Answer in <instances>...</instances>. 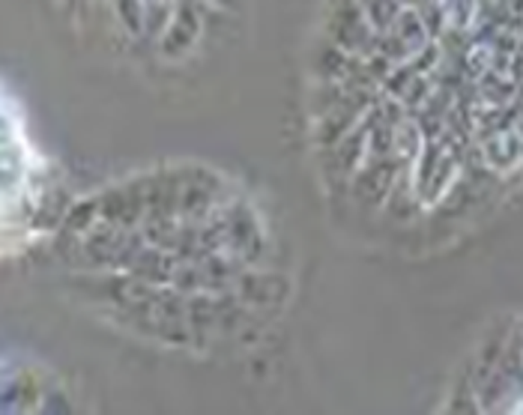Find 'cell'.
Instances as JSON below:
<instances>
[]
</instances>
